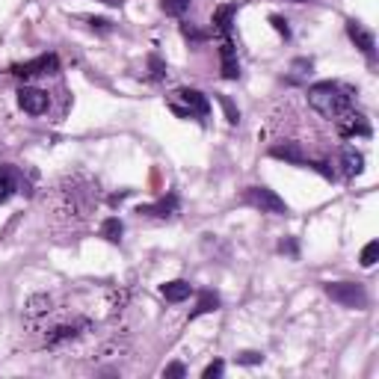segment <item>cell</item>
<instances>
[{"mask_svg": "<svg viewBox=\"0 0 379 379\" xmlns=\"http://www.w3.org/2000/svg\"><path fill=\"white\" fill-rule=\"evenodd\" d=\"M308 104H311L320 116L341 118L347 110H353L355 92L350 86H343V83L320 80V83H314V86H308Z\"/></svg>", "mask_w": 379, "mask_h": 379, "instance_id": "6da1fadb", "label": "cell"}, {"mask_svg": "<svg viewBox=\"0 0 379 379\" xmlns=\"http://www.w3.org/2000/svg\"><path fill=\"white\" fill-rule=\"evenodd\" d=\"M293 3H308V0H293Z\"/></svg>", "mask_w": 379, "mask_h": 379, "instance_id": "d6a6232c", "label": "cell"}, {"mask_svg": "<svg viewBox=\"0 0 379 379\" xmlns=\"http://www.w3.org/2000/svg\"><path fill=\"white\" fill-rule=\"evenodd\" d=\"M219 59H222V77H225V80H237V77H240L237 47H234L231 39H222V45H219Z\"/></svg>", "mask_w": 379, "mask_h": 379, "instance_id": "8fae6325", "label": "cell"}, {"mask_svg": "<svg viewBox=\"0 0 379 379\" xmlns=\"http://www.w3.org/2000/svg\"><path fill=\"white\" fill-rule=\"evenodd\" d=\"M181 379V376H187V367L181 364V362H172V364H166L163 367V379Z\"/></svg>", "mask_w": 379, "mask_h": 379, "instance_id": "484cf974", "label": "cell"}, {"mask_svg": "<svg viewBox=\"0 0 379 379\" xmlns=\"http://www.w3.org/2000/svg\"><path fill=\"white\" fill-rule=\"evenodd\" d=\"M338 122V134L341 137H371V125H367V118L362 113H355V110H347L341 118H335Z\"/></svg>", "mask_w": 379, "mask_h": 379, "instance_id": "52a82bcc", "label": "cell"}, {"mask_svg": "<svg viewBox=\"0 0 379 379\" xmlns=\"http://www.w3.org/2000/svg\"><path fill=\"white\" fill-rule=\"evenodd\" d=\"M190 3H193V0H160V9L172 18H181V15H187Z\"/></svg>", "mask_w": 379, "mask_h": 379, "instance_id": "44dd1931", "label": "cell"}, {"mask_svg": "<svg viewBox=\"0 0 379 379\" xmlns=\"http://www.w3.org/2000/svg\"><path fill=\"white\" fill-rule=\"evenodd\" d=\"M9 71H12L15 77H24V80L39 77V75H54V71H59V56H56V54H42V56L30 59V63L12 65Z\"/></svg>", "mask_w": 379, "mask_h": 379, "instance_id": "277c9868", "label": "cell"}, {"mask_svg": "<svg viewBox=\"0 0 379 379\" xmlns=\"http://www.w3.org/2000/svg\"><path fill=\"white\" fill-rule=\"evenodd\" d=\"M217 308H219V296L213 293V291H201L199 293V305L190 311V320H196L201 314H210V311H217Z\"/></svg>", "mask_w": 379, "mask_h": 379, "instance_id": "e0dca14e", "label": "cell"}, {"mask_svg": "<svg viewBox=\"0 0 379 379\" xmlns=\"http://www.w3.org/2000/svg\"><path fill=\"white\" fill-rule=\"evenodd\" d=\"M376 255H379V243L371 240V243L362 249V267H373L376 264Z\"/></svg>", "mask_w": 379, "mask_h": 379, "instance_id": "603a6c76", "label": "cell"}, {"mask_svg": "<svg viewBox=\"0 0 379 379\" xmlns=\"http://www.w3.org/2000/svg\"><path fill=\"white\" fill-rule=\"evenodd\" d=\"M217 101L222 104V110H225V118H229V125H237V122H240V110L234 107V101L229 98V95H217Z\"/></svg>", "mask_w": 379, "mask_h": 379, "instance_id": "7402d4cb", "label": "cell"}, {"mask_svg": "<svg viewBox=\"0 0 379 379\" xmlns=\"http://www.w3.org/2000/svg\"><path fill=\"white\" fill-rule=\"evenodd\" d=\"M261 362H264V353H258V350L237 353V364H261Z\"/></svg>", "mask_w": 379, "mask_h": 379, "instance_id": "d4e9b609", "label": "cell"}, {"mask_svg": "<svg viewBox=\"0 0 379 379\" xmlns=\"http://www.w3.org/2000/svg\"><path fill=\"white\" fill-rule=\"evenodd\" d=\"M47 104H51V98H47L45 89H36V86H21L18 89V107H21L24 113L42 116L47 110Z\"/></svg>", "mask_w": 379, "mask_h": 379, "instance_id": "5b68a950", "label": "cell"}, {"mask_svg": "<svg viewBox=\"0 0 379 379\" xmlns=\"http://www.w3.org/2000/svg\"><path fill=\"white\" fill-rule=\"evenodd\" d=\"M311 68H314L311 59H305V56L293 59V63H291V83H302L308 75H311Z\"/></svg>", "mask_w": 379, "mask_h": 379, "instance_id": "d6986e66", "label": "cell"}, {"mask_svg": "<svg viewBox=\"0 0 379 379\" xmlns=\"http://www.w3.org/2000/svg\"><path fill=\"white\" fill-rule=\"evenodd\" d=\"M101 3H107V6H122L125 0H101Z\"/></svg>", "mask_w": 379, "mask_h": 379, "instance_id": "1f68e13d", "label": "cell"}, {"mask_svg": "<svg viewBox=\"0 0 379 379\" xmlns=\"http://www.w3.org/2000/svg\"><path fill=\"white\" fill-rule=\"evenodd\" d=\"M222 371H225V364L217 359V362H210L205 371H201V379H217V376H222Z\"/></svg>", "mask_w": 379, "mask_h": 379, "instance_id": "4316f807", "label": "cell"}, {"mask_svg": "<svg viewBox=\"0 0 379 379\" xmlns=\"http://www.w3.org/2000/svg\"><path fill=\"white\" fill-rule=\"evenodd\" d=\"M47 311H51V296H45V293L30 296V302H27V314L30 317H42Z\"/></svg>", "mask_w": 379, "mask_h": 379, "instance_id": "ffe728a7", "label": "cell"}, {"mask_svg": "<svg viewBox=\"0 0 379 379\" xmlns=\"http://www.w3.org/2000/svg\"><path fill=\"white\" fill-rule=\"evenodd\" d=\"M160 293L166 296V302H184V300H190V293H193V284L184 279H175V281H166Z\"/></svg>", "mask_w": 379, "mask_h": 379, "instance_id": "5bb4252c", "label": "cell"}, {"mask_svg": "<svg viewBox=\"0 0 379 379\" xmlns=\"http://www.w3.org/2000/svg\"><path fill=\"white\" fill-rule=\"evenodd\" d=\"M178 210V196L172 193L169 199L157 201V205H139L137 213H146V217H172V213Z\"/></svg>", "mask_w": 379, "mask_h": 379, "instance_id": "9a60e30c", "label": "cell"}, {"mask_svg": "<svg viewBox=\"0 0 379 379\" xmlns=\"http://www.w3.org/2000/svg\"><path fill=\"white\" fill-rule=\"evenodd\" d=\"M86 21H89V27L98 30V33H110L113 30V21H107V18H86Z\"/></svg>", "mask_w": 379, "mask_h": 379, "instance_id": "f1b7e54d", "label": "cell"}, {"mask_svg": "<svg viewBox=\"0 0 379 379\" xmlns=\"http://www.w3.org/2000/svg\"><path fill=\"white\" fill-rule=\"evenodd\" d=\"M270 24L276 27L279 36H284V39H291V27H288V21H284L281 15H270Z\"/></svg>", "mask_w": 379, "mask_h": 379, "instance_id": "83f0119b", "label": "cell"}, {"mask_svg": "<svg viewBox=\"0 0 379 379\" xmlns=\"http://www.w3.org/2000/svg\"><path fill=\"white\" fill-rule=\"evenodd\" d=\"M181 33L187 36V39H193V42H205V39H208V33H201V30H193V27H187V24L181 27Z\"/></svg>", "mask_w": 379, "mask_h": 379, "instance_id": "f546056e", "label": "cell"}, {"mask_svg": "<svg viewBox=\"0 0 379 379\" xmlns=\"http://www.w3.org/2000/svg\"><path fill=\"white\" fill-rule=\"evenodd\" d=\"M122 234H125V225H122V219H118V217H107L101 222V237H107L110 243H118V240H122Z\"/></svg>", "mask_w": 379, "mask_h": 379, "instance_id": "ac0fdd59", "label": "cell"}, {"mask_svg": "<svg viewBox=\"0 0 379 379\" xmlns=\"http://www.w3.org/2000/svg\"><path fill=\"white\" fill-rule=\"evenodd\" d=\"M237 15V3H229V6H219L217 12H213V30L222 33L225 39L231 36V18Z\"/></svg>", "mask_w": 379, "mask_h": 379, "instance_id": "2e32d148", "label": "cell"}, {"mask_svg": "<svg viewBox=\"0 0 379 379\" xmlns=\"http://www.w3.org/2000/svg\"><path fill=\"white\" fill-rule=\"evenodd\" d=\"M21 187H24V175L18 166H12V163L0 166V205H6Z\"/></svg>", "mask_w": 379, "mask_h": 379, "instance_id": "8992f818", "label": "cell"}, {"mask_svg": "<svg viewBox=\"0 0 379 379\" xmlns=\"http://www.w3.org/2000/svg\"><path fill=\"white\" fill-rule=\"evenodd\" d=\"M270 154H272L276 160L293 163V166H305V160H308L300 142H281V146H272V148H270Z\"/></svg>", "mask_w": 379, "mask_h": 379, "instance_id": "4fadbf2b", "label": "cell"}, {"mask_svg": "<svg viewBox=\"0 0 379 379\" xmlns=\"http://www.w3.org/2000/svg\"><path fill=\"white\" fill-rule=\"evenodd\" d=\"M86 326H89L86 320H77V323H59V326H54V329L45 335V343H47V347H59V343L77 338L80 329H86Z\"/></svg>", "mask_w": 379, "mask_h": 379, "instance_id": "30bf717a", "label": "cell"}, {"mask_svg": "<svg viewBox=\"0 0 379 379\" xmlns=\"http://www.w3.org/2000/svg\"><path fill=\"white\" fill-rule=\"evenodd\" d=\"M178 98L187 104V113L190 116H201V118H205L210 113V101L199 89H178Z\"/></svg>", "mask_w": 379, "mask_h": 379, "instance_id": "7c38bea8", "label": "cell"}, {"mask_svg": "<svg viewBox=\"0 0 379 379\" xmlns=\"http://www.w3.org/2000/svg\"><path fill=\"white\" fill-rule=\"evenodd\" d=\"M338 166H341V172L347 175V178L362 175L364 172V154L355 148V146H343L341 154H338Z\"/></svg>", "mask_w": 379, "mask_h": 379, "instance_id": "9c48e42d", "label": "cell"}, {"mask_svg": "<svg viewBox=\"0 0 379 379\" xmlns=\"http://www.w3.org/2000/svg\"><path fill=\"white\" fill-rule=\"evenodd\" d=\"M243 201H246V205H252L255 210H261V213H276V217H284V213H288L284 199L276 193V190H270V187H246L243 190Z\"/></svg>", "mask_w": 379, "mask_h": 379, "instance_id": "3957f363", "label": "cell"}, {"mask_svg": "<svg viewBox=\"0 0 379 379\" xmlns=\"http://www.w3.org/2000/svg\"><path fill=\"white\" fill-rule=\"evenodd\" d=\"M279 252H288V255H296V240H281V243H279Z\"/></svg>", "mask_w": 379, "mask_h": 379, "instance_id": "4dcf8cb0", "label": "cell"}, {"mask_svg": "<svg viewBox=\"0 0 379 379\" xmlns=\"http://www.w3.org/2000/svg\"><path fill=\"white\" fill-rule=\"evenodd\" d=\"M347 36H350L353 45L359 47V51H362L367 59L376 56V39H373V33L367 30L364 24H359V21H347Z\"/></svg>", "mask_w": 379, "mask_h": 379, "instance_id": "ba28073f", "label": "cell"}, {"mask_svg": "<svg viewBox=\"0 0 379 379\" xmlns=\"http://www.w3.org/2000/svg\"><path fill=\"white\" fill-rule=\"evenodd\" d=\"M326 293L332 302H338L341 308H355V311H364L367 308V291L355 281H332L326 284Z\"/></svg>", "mask_w": 379, "mask_h": 379, "instance_id": "7a4b0ae2", "label": "cell"}, {"mask_svg": "<svg viewBox=\"0 0 379 379\" xmlns=\"http://www.w3.org/2000/svg\"><path fill=\"white\" fill-rule=\"evenodd\" d=\"M148 68H151V80H163L166 77V65H163V59L157 54L148 56Z\"/></svg>", "mask_w": 379, "mask_h": 379, "instance_id": "cb8c5ba5", "label": "cell"}]
</instances>
